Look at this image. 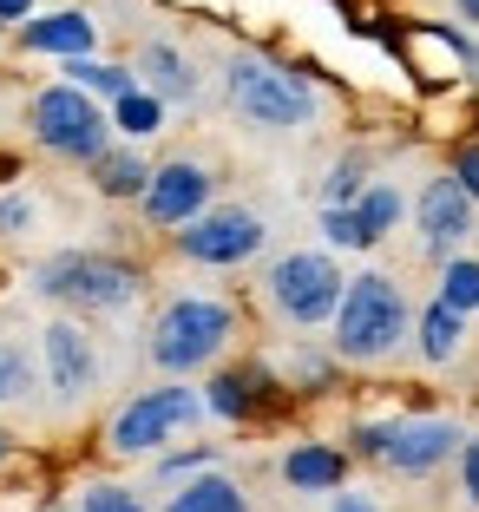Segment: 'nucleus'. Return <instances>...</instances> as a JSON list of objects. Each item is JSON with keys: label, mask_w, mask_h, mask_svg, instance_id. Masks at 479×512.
<instances>
[{"label": "nucleus", "mask_w": 479, "mask_h": 512, "mask_svg": "<svg viewBox=\"0 0 479 512\" xmlns=\"http://www.w3.org/2000/svg\"><path fill=\"white\" fill-rule=\"evenodd\" d=\"M453 460H460V486H466V499L479 506V440H460V453H453Z\"/></svg>", "instance_id": "31"}, {"label": "nucleus", "mask_w": 479, "mask_h": 512, "mask_svg": "<svg viewBox=\"0 0 479 512\" xmlns=\"http://www.w3.org/2000/svg\"><path fill=\"white\" fill-rule=\"evenodd\" d=\"M165 512H256V506H250V493H243V486L230 480V473L204 467V473H191V480L171 486Z\"/></svg>", "instance_id": "16"}, {"label": "nucleus", "mask_w": 479, "mask_h": 512, "mask_svg": "<svg viewBox=\"0 0 479 512\" xmlns=\"http://www.w3.org/2000/svg\"><path fill=\"white\" fill-rule=\"evenodd\" d=\"M322 237H329L335 250H368V243H361V230H355V211H348V204H322Z\"/></svg>", "instance_id": "27"}, {"label": "nucleus", "mask_w": 479, "mask_h": 512, "mask_svg": "<svg viewBox=\"0 0 479 512\" xmlns=\"http://www.w3.org/2000/svg\"><path fill=\"white\" fill-rule=\"evenodd\" d=\"M40 362H46V388H53L60 407H79L92 388H99V348H92V335L79 329L73 316H60V322L40 329Z\"/></svg>", "instance_id": "11"}, {"label": "nucleus", "mask_w": 479, "mask_h": 512, "mask_svg": "<svg viewBox=\"0 0 479 512\" xmlns=\"http://www.w3.org/2000/svg\"><path fill=\"white\" fill-rule=\"evenodd\" d=\"M27 132L40 151H53L66 165H92L112 145V112H105V99L79 92L73 79H53L27 99Z\"/></svg>", "instance_id": "5"}, {"label": "nucleus", "mask_w": 479, "mask_h": 512, "mask_svg": "<svg viewBox=\"0 0 479 512\" xmlns=\"http://www.w3.org/2000/svg\"><path fill=\"white\" fill-rule=\"evenodd\" d=\"M283 486L289 493H335V486H348V453L329 440H302L283 453Z\"/></svg>", "instance_id": "14"}, {"label": "nucleus", "mask_w": 479, "mask_h": 512, "mask_svg": "<svg viewBox=\"0 0 479 512\" xmlns=\"http://www.w3.org/2000/svg\"><path fill=\"white\" fill-rule=\"evenodd\" d=\"M60 73L73 79L79 92L105 99V106H112L119 92H132V86H138V73H132V66H112V60H99V53H79V60H60Z\"/></svg>", "instance_id": "22"}, {"label": "nucleus", "mask_w": 479, "mask_h": 512, "mask_svg": "<svg viewBox=\"0 0 479 512\" xmlns=\"http://www.w3.org/2000/svg\"><path fill=\"white\" fill-rule=\"evenodd\" d=\"M105 112H112V132H119L125 145H138V138H151V132H165V99H158V92H145V86L119 92Z\"/></svg>", "instance_id": "21"}, {"label": "nucleus", "mask_w": 479, "mask_h": 512, "mask_svg": "<svg viewBox=\"0 0 479 512\" xmlns=\"http://www.w3.org/2000/svg\"><path fill=\"white\" fill-rule=\"evenodd\" d=\"M33 289H40L46 302L73 309V316H112V309H132V302H138L145 276H138L132 263H119V256L60 250V256H46V263H40Z\"/></svg>", "instance_id": "4"}, {"label": "nucleus", "mask_w": 479, "mask_h": 512, "mask_svg": "<svg viewBox=\"0 0 479 512\" xmlns=\"http://www.w3.org/2000/svg\"><path fill=\"white\" fill-rule=\"evenodd\" d=\"M453 14H460V20H466V27H473V33H479V0H453Z\"/></svg>", "instance_id": "34"}, {"label": "nucleus", "mask_w": 479, "mask_h": 512, "mask_svg": "<svg viewBox=\"0 0 479 512\" xmlns=\"http://www.w3.org/2000/svg\"><path fill=\"white\" fill-rule=\"evenodd\" d=\"M348 211H355V230H361V243L375 250V243L388 237L394 224H401L407 197H401V184H388V178H368V184H361V197L348 204Z\"/></svg>", "instance_id": "19"}, {"label": "nucleus", "mask_w": 479, "mask_h": 512, "mask_svg": "<svg viewBox=\"0 0 479 512\" xmlns=\"http://www.w3.org/2000/svg\"><path fill=\"white\" fill-rule=\"evenodd\" d=\"M33 217H40V211H33L27 191H0V237H27Z\"/></svg>", "instance_id": "28"}, {"label": "nucleus", "mask_w": 479, "mask_h": 512, "mask_svg": "<svg viewBox=\"0 0 479 512\" xmlns=\"http://www.w3.org/2000/svg\"><path fill=\"white\" fill-rule=\"evenodd\" d=\"M171 243H178L184 263H204V270H237V263H250V256L270 243V224H263L250 204H204L191 224L171 230Z\"/></svg>", "instance_id": "9"}, {"label": "nucleus", "mask_w": 479, "mask_h": 512, "mask_svg": "<svg viewBox=\"0 0 479 512\" xmlns=\"http://www.w3.org/2000/svg\"><path fill=\"white\" fill-rule=\"evenodd\" d=\"M329 512H381V506H375V493H348V486H335Z\"/></svg>", "instance_id": "32"}, {"label": "nucleus", "mask_w": 479, "mask_h": 512, "mask_svg": "<svg viewBox=\"0 0 479 512\" xmlns=\"http://www.w3.org/2000/svg\"><path fill=\"white\" fill-rule=\"evenodd\" d=\"M7 453H14V434H7V427H0V460H7Z\"/></svg>", "instance_id": "35"}, {"label": "nucleus", "mask_w": 479, "mask_h": 512, "mask_svg": "<svg viewBox=\"0 0 479 512\" xmlns=\"http://www.w3.org/2000/svg\"><path fill=\"white\" fill-rule=\"evenodd\" d=\"M460 421H440V414H407V421H368L355 427V453L361 460H381V467L407 473V480H420V473L447 467L453 453H460Z\"/></svg>", "instance_id": "8"}, {"label": "nucleus", "mask_w": 479, "mask_h": 512, "mask_svg": "<svg viewBox=\"0 0 479 512\" xmlns=\"http://www.w3.org/2000/svg\"><path fill=\"white\" fill-rule=\"evenodd\" d=\"M434 302H447V309H460V316H479V256H440Z\"/></svg>", "instance_id": "23"}, {"label": "nucleus", "mask_w": 479, "mask_h": 512, "mask_svg": "<svg viewBox=\"0 0 479 512\" xmlns=\"http://www.w3.org/2000/svg\"><path fill=\"white\" fill-rule=\"evenodd\" d=\"M138 86L158 92L165 106H184V99H197V66L184 60L171 40H151L145 53H138Z\"/></svg>", "instance_id": "15"}, {"label": "nucleus", "mask_w": 479, "mask_h": 512, "mask_svg": "<svg viewBox=\"0 0 479 512\" xmlns=\"http://www.w3.org/2000/svg\"><path fill=\"white\" fill-rule=\"evenodd\" d=\"M204 467H217V453L210 447H191V453H165V460H158V480H191V473H204Z\"/></svg>", "instance_id": "29"}, {"label": "nucleus", "mask_w": 479, "mask_h": 512, "mask_svg": "<svg viewBox=\"0 0 479 512\" xmlns=\"http://www.w3.org/2000/svg\"><path fill=\"white\" fill-rule=\"evenodd\" d=\"M27 14H40V0H0V27H20Z\"/></svg>", "instance_id": "33"}, {"label": "nucleus", "mask_w": 479, "mask_h": 512, "mask_svg": "<svg viewBox=\"0 0 479 512\" xmlns=\"http://www.w3.org/2000/svg\"><path fill=\"white\" fill-rule=\"evenodd\" d=\"M86 171H92V191L112 197V204H138V191H145V178H151V165L132 145H105Z\"/></svg>", "instance_id": "17"}, {"label": "nucleus", "mask_w": 479, "mask_h": 512, "mask_svg": "<svg viewBox=\"0 0 479 512\" xmlns=\"http://www.w3.org/2000/svg\"><path fill=\"white\" fill-rule=\"evenodd\" d=\"M447 178H453V184H460V191L479 204V132H466L460 145H453V158H447Z\"/></svg>", "instance_id": "25"}, {"label": "nucleus", "mask_w": 479, "mask_h": 512, "mask_svg": "<svg viewBox=\"0 0 479 512\" xmlns=\"http://www.w3.org/2000/svg\"><path fill=\"white\" fill-rule=\"evenodd\" d=\"M342 263H335L329 250H289L270 263V276H263V296H270V309L289 322V329H322V322L335 316V302H342Z\"/></svg>", "instance_id": "7"}, {"label": "nucleus", "mask_w": 479, "mask_h": 512, "mask_svg": "<svg viewBox=\"0 0 479 512\" xmlns=\"http://www.w3.org/2000/svg\"><path fill=\"white\" fill-rule=\"evenodd\" d=\"M14 394H27V355L0 348V401H14Z\"/></svg>", "instance_id": "30"}, {"label": "nucleus", "mask_w": 479, "mask_h": 512, "mask_svg": "<svg viewBox=\"0 0 479 512\" xmlns=\"http://www.w3.org/2000/svg\"><path fill=\"white\" fill-rule=\"evenodd\" d=\"M414 348H420V362L447 368L453 355L466 348V316H460V309H447V302H427V309L414 316Z\"/></svg>", "instance_id": "18"}, {"label": "nucleus", "mask_w": 479, "mask_h": 512, "mask_svg": "<svg viewBox=\"0 0 479 512\" xmlns=\"http://www.w3.org/2000/svg\"><path fill=\"white\" fill-rule=\"evenodd\" d=\"M204 204H217V171L204 158H165V165H151L145 191H138V211H145L151 230L191 224Z\"/></svg>", "instance_id": "10"}, {"label": "nucleus", "mask_w": 479, "mask_h": 512, "mask_svg": "<svg viewBox=\"0 0 479 512\" xmlns=\"http://www.w3.org/2000/svg\"><path fill=\"white\" fill-rule=\"evenodd\" d=\"M237 342V302L224 296H171L151 322V368L158 375H197V368L224 362V348Z\"/></svg>", "instance_id": "2"}, {"label": "nucleus", "mask_w": 479, "mask_h": 512, "mask_svg": "<svg viewBox=\"0 0 479 512\" xmlns=\"http://www.w3.org/2000/svg\"><path fill=\"white\" fill-rule=\"evenodd\" d=\"M414 224H420V243L427 256H453L479 224V204L460 191L453 178H427V191L414 197Z\"/></svg>", "instance_id": "12"}, {"label": "nucleus", "mask_w": 479, "mask_h": 512, "mask_svg": "<svg viewBox=\"0 0 479 512\" xmlns=\"http://www.w3.org/2000/svg\"><path fill=\"white\" fill-rule=\"evenodd\" d=\"M224 99L256 132H302V125H315V112H322L309 79L289 73L270 53H230L224 60Z\"/></svg>", "instance_id": "3"}, {"label": "nucleus", "mask_w": 479, "mask_h": 512, "mask_svg": "<svg viewBox=\"0 0 479 512\" xmlns=\"http://www.w3.org/2000/svg\"><path fill=\"white\" fill-rule=\"evenodd\" d=\"M414 335V309H407V289L394 283L388 270H361L342 283V302L329 316V348L342 362H361L375 368L388 362L394 348Z\"/></svg>", "instance_id": "1"}, {"label": "nucleus", "mask_w": 479, "mask_h": 512, "mask_svg": "<svg viewBox=\"0 0 479 512\" xmlns=\"http://www.w3.org/2000/svg\"><path fill=\"white\" fill-rule=\"evenodd\" d=\"M361 184H368V158H361V151H348V158H335L329 184H322V204H355Z\"/></svg>", "instance_id": "24"}, {"label": "nucleus", "mask_w": 479, "mask_h": 512, "mask_svg": "<svg viewBox=\"0 0 479 512\" xmlns=\"http://www.w3.org/2000/svg\"><path fill=\"white\" fill-rule=\"evenodd\" d=\"M20 53H46V60H79V53H99V20L60 7V14H27L14 27Z\"/></svg>", "instance_id": "13"}, {"label": "nucleus", "mask_w": 479, "mask_h": 512, "mask_svg": "<svg viewBox=\"0 0 479 512\" xmlns=\"http://www.w3.org/2000/svg\"><path fill=\"white\" fill-rule=\"evenodd\" d=\"M256 388H263L256 368H217L210 388H204V414H217V421H250L256 414Z\"/></svg>", "instance_id": "20"}, {"label": "nucleus", "mask_w": 479, "mask_h": 512, "mask_svg": "<svg viewBox=\"0 0 479 512\" xmlns=\"http://www.w3.org/2000/svg\"><path fill=\"white\" fill-rule=\"evenodd\" d=\"M79 512H151V506L132 493V486H112V480H105V486H86Z\"/></svg>", "instance_id": "26"}, {"label": "nucleus", "mask_w": 479, "mask_h": 512, "mask_svg": "<svg viewBox=\"0 0 479 512\" xmlns=\"http://www.w3.org/2000/svg\"><path fill=\"white\" fill-rule=\"evenodd\" d=\"M204 421V394L184 388V375H171L165 388H145L105 421V447L119 460H145V453H165L184 427Z\"/></svg>", "instance_id": "6"}]
</instances>
